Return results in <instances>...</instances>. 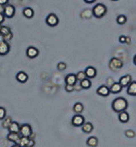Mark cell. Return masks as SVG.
<instances>
[{"label":"cell","instance_id":"6da1fadb","mask_svg":"<svg viewBox=\"0 0 136 147\" xmlns=\"http://www.w3.org/2000/svg\"><path fill=\"white\" fill-rule=\"evenodd\" d=\"M128 107V102L125 98H117L112 102V109L117 113L127 111Z\"/></svg>","mask_w":136,"mask_h":147},{"label":"cell","instance_id":"7a4b0ae2","mask_svg":"<svg viewBox=\"0 0 136 147\" xmlns=\"http://www.w3.org/2000/svg\"><path fill=\"white\" fill-rule=\"evenodd\" d=\"M91 12H92V16H94L97 19H101L107 13V7L102 3H98L93 7Z\"/></svg>","mask_w":136,"mask_h":147},{"label":"cell","instance_id":"3957f363","mask_svg":"<svg viewBox=\"0 0 136 147\" xmlns=\"http://www.w3.org/2000/svg\"><path fill=\"white\" fill-rule=\"evenodd\" d=\"M123 66V63L121 59L117 58H112L109 61V68L113 71H118L120 69H122Z\"/></svg>","mask_w":136,"mask_h":147},{"label":"cell","instance_id":"277c9868","mask_svg":"<svg viewBox=\"0 0 136 147\" xmlns=\"http://www.w3.org/2000/svg\"><path fill=\"white\" fill-rule=\"evenodd\" d=\"M19 134L23 138H30L31 134H33V131H32V128L29 124H23V125H21Z\"/></svg>","mask_w":136,"mask_h":147},{"label":"cell","instance_id":"5b68a950","mask_svg":"<svg viewBox=\"0 0 136 147\" xmlns=\"http://www.w3.org/2000/svg\"><path fill=\"white\" fill-rule=\"evenodd\" d=\"M58 22H59V20L58 18V16H56V14H49L48 16H47V18H46V24H48L49 26H51V27H54V26H56L58 24Z\"/></svg>","mask_w":136,"mask_h":147},{"label":"cell","instance_id":"8992f818","mask_svg":"<svg viewBox=\"0 0 136 147\" xmlns=\"http://www.w3.org/2000/svg\"><path fill=\"white\" fill-rule=\"evenodd\" d=\"M85 117L81 114H75L72 117V120H71V124L74 127H82L85 124Z\"/></svg>","mask_w":136,"mask_h":147},{"label":"cell","instance_id":"52a82bcc","mask_svg":"<svg viewBox=\"0 0 136 147\" xmlns=\"http://www.w3.org/2000/svg\"><path fill=\"white\" fill-rule=\"evenodd\" d=\"M16 14V8L11 4H8L6 6H4V12H3V15L5 18L7 19H12L13 17L15 16Z\"/></svg>","mask_w":136,"mask_h":147},{"label":"cell","instance_id":"ba28073f","mask_svg":"<svg viewBox=\"0 0 136 147\" xmlns=\"http://www.w3.org/2000/svg\"><path fill=\"white\" fill-rule=\"evenodd\" d=\"M39 56V50L36 47L30 46L26 49V57L28 59H35Z\"/></svg>","mask_w":136,"mask_h":147},{"label":"cell","instance_id":"9c48e42d","mask_svg":"<svg viewBox=\"0 0 136 147\" xmlns=\"http://www.w3.org/2000/svg\"><path fill=\"white\" fill-rule=\"evenodd\" d=\"M132 82V78L130 75H123L120 78V80H119V83H120L121 86L123 87V88H127L128 85Z\"/></svg>","mask_w":136,"mask_h":147},{"label":"cell","instance_id":"30bf717a","mask_svg":"<svg viewBox=\"0 0 136 147\" xmlns=\"http://www.w3.org/2000/svg\"><path fill=\"white\" fill-rule=\"evenodd\" d=\"M85 74L88 79H93L97 75V70L93 66H88L85 69Z\"/></svg>","mask_w":136,"mask_h":147},{"label":"cell","instance_id":"8fae6325","mask_svg":"<svg viewBox=\"0 0 136 147\" xmlns=\"http://www.w3.org/2000/svg\"><path fill=\"white\" fill-rule=\"evenodd\" d=\"M96 94L100 96L106 98V96H108L110 94V90H109V88L106 85H102V86H100L99 88L96 90Z\"/></svg>","mask_w":136,"mask_h":147},{"label":"cell","instance_id":"7c38bea8","mask_svg":"<svg viewBox=\"0 0 136 147\" xmlns=\"http://www.w3.org/2000/svg\"><path fill=\"white\" fill-rule=\"evenodd\" d=\"M21 136L19 133H9L8 136H7V139L14 144H18L21 140Z\"/></svg>","mask_w":136,"mask_h":147},{"label":"cell","instance_id":"4fadbf2b","mask_svg":"<svg viewBox=\"0 0 136 147\" xmlns=\"http://www.w3.org/2000/svg\"><path fill=\"white\" fill-rule=\"evenodd\" d=\"M77 78H76V74L70 73L65 76V84L71 85V86H75L77 84Z\"/></svg>","mask_w":136,"mask_h":147},{"label":"cell","instance_id":"5bb4252c","mask_svg":"<svg viewBox=\"0 0 136 147\" xmlns=\"http://www.w3.org/2000/svg\"><path fill=\"white\" fill-rule=\"evenodd\" d=\"M16 79H17V81L19 82V83L24 84V83H26V82L28 81V75H27L25 72L19 71V72H18V73H17Z\"/></svg>","mask_w":136,"mask_h":147},{"label":"cell","instance_id":"9a60e30c","mask_svg":"<svg viewBox=\"0 0 136 147\" xmlns=\"http://www.w3.org/2000/svg\"><path fill=\"white\" fill-rule=\"evenodd\" d=\"M10 52V44L8 42L0 43V56H6Z\"/></svg>","mask_w":136,"mask_h":147},{"label":"cell","instance_id":"2e32d148","mask_svg":"<svg viewBox=\"0 0 136 147\" xmlns=\"http://www.w3.org/2000/svg\"><path fill=\"white\" fill-rule=\"evenodd\" d=\"M109 90H110V94H119L122 92L123 87L121 86L119 82H115V83L109 88Z\"/></svg>","mask_w":136,"mask_h":147},{"label":"cell","instance_id":"e0dca14e","mask_svg":"<svg viewBox=\"0 0 136 147\" xmlns=\"http://www.w3.org/2000/svg\"><path fill=\"white\" fill-rule=\"evenodd\" d=\"M127 93V94H129V96H136V81H132L131 83L128 85Z\"/></svg>","mask_w":136,"mask_h":147},{"label":"cell","instance_id":"ac0fdd59","mask_svg":"<svg viewBox=\"0 0 136 147\" xmlns=\"http://www.w3.org/2000/svg\"><path fill=\"white\" fill-rule=\"evenodd\" d=\"M81 128H82L83 133H85V134H90L91 131H93V125L90 122H85V124H84Z\"/></svg>","mask_w":136,"mask_h":147},{"label":"cell","instance_id":"d6986e66","mask_svg":"<svg viewBox=\"0 0 136 147\" xmlns=\"http://www.w3.org/2000/svg\"><path fill=\"white\" fill-rule=\"evenodd\" d=\"M19 129H21V125L18 122H12L11 125L9 126L8 131L9 133H19Z\"/></svg>","mask_w":136,"mask_h":147},{"label":"cell","instance_id":"ffe728a7","mask_svg":"<svg viewBox=\"0 0 136 147\" xmlns=\"http://www.w3.org/2000/svg\"><path fill=\"white\" fill-rule=\"evenodd\" d=\"M119 121L121 123H127L129 121V114L127 111H123L119 113Z\"/></svg>","mask_w":136,"mask_h":147},{"label":"cell","instance_id":"44dd1931","mask_svg":"<svg viewBox=\"0 0 136 147\" xmlns=\"http://www.w3.org/2000/svg\"><path fill=\"white\" fill-rule=\"evenodd\" d=\"M86 145L90 147H96L98 145V138L96 136H90L86 140Z\"/></svg>","mask_w":136,"mask_h":147},{"label":"cell","instance_id":"7402d4cb","mask_svg":"<svg viewBox=\"0 0 136 147\" xmlns=\"http://www.w3.org/2000/svg\"><path fill=\"white\" fill-rule=\"evenodd\" d=\"M23 16L27 19H32L34 17V11L32 8H29V7H26L23 10Z\"/></svg>","mask_w":136,"mask_h":147},{"label":"cell","instance_id":"603a6c76","mask_svg":"<svg viewBox=\"0 0 136 147\" xmlns=\"http://www.w3.org/2000/svg\"><path fill=\"white\" fill-rule=\"evenodd\" d=\"M80 86L82 87V89H85V90L90 89V87H91V81H90V79L86 78V79H84V80H82L80 82Z\"/></svg>","mask_w":136,"mask_h":147},{"label":"cell","instance_id":"cb8c5ba5","mask_svg":"<svg viewBox=\"0 0 136 147\" xmlns=\"http://www.w3.org/2000/svg\"><path fill=\"white\" fill-rule=\"evenodd\" d=\"M73 111L75 112L76 114H81L82 112L84 111V105H83V103L77 102V103L74 104V106H73Z\"/></svg>","mask_w":136,"mask_h":147},{"label":"cell","instance_id":"d4e9b609","mask_svg":"<svg viewBox=\"0 0 136 147\" xmlns=\"http://www.w3.org/2000/svg\"><path fill=\"white\" fill-rule=\"evenodd\" d=\"M12 118L11 117H5V118L2 120V127H3L4 129H8L9 128V126L11 125V123H12Z\"/></svg>","mask_w":136,"mask_h":147},{"label":"cell","instance_id":"484cf974","mask_svg":"<svg viewBox=\"0 0 136 147\" xmlns=\"http://www.w3.org/2000/svg\"><path fill=\"white\" fill-rule=\"evenodd\" d=\"M10 32H12V31L9 26H0V35L5 36V35H7V34H9Z\"/></svg>","mask_w":136,"mask_h":147},{"label":"cell","instance_id":"4316f807","mask_svg":"<svg viewBox=\"0 0 136 147\" xmlns=\"http://www.w3.org/2000/svg\"><path fill=\"white\" fill-rule=\"evenodd\" d=\"M116 21H117V22L120 24V26H123V24H125V22H127V17H125V15H120V16L117 17Z\"/></svg>","mask_w":136,"mask_h":147},{"label":"cell","instance_id":"83f0119b","mask_svg":"<svg viewBox=\"0 0 136 147\" xmlns=\"http://www.w3.org/2000/svg\"><path fill=\"white\" fill-rule=\"evenodd\" d=\"M91 16H92V12L90 10H84L81 14V17L83 19H90Z\"/></svg>","mask_w":136,"mask_h":147},{"label":"cell","instance_id":"f1b7e54d","mask_svg":"<svg viewBox=\"0 0 136 147\" xmlns=\"http://www.w3.org/2000/svg\"><path fill=\"white\" fill-rule=\"evenodd\" d=\"M28 140H29V138H23V136H21V140H19V142L18 144L19 145V147H26L27 143H28Z\"/></svg>","mask_w":136,"mask_h":147},{"label":"cell","instance_id":"f546056e","mask_svg":"<svg viewBox=\"0 0 136 147\" xmlns=\"http://www.w3.org/2000/svg\"><path fill=\"white\" fill-rule=\"evenodd\" d=\"M76 78H77V80L79 82H81L82 80H84V79H86V74H85V71H79L77 74H76Z\"/></svg>","mask_w":136,"mask_h":147},{"label":"cell","instance_id":"4dcf8cb0","mask_svg":"<svg viewBox=\"0 0 136 147\" xmlns=\"http://www.w3.org/2000/svg\"><path fill=\"white\" fill-rule=\"evenodd\" d=\"M7 115V111L4 107L0 106V120H3V119L6 117Z\"/></svg>","mask_w":136,"mask_h":147},{"label":"cell","instance_id":"1f68e13d","mask_svg":"<svg viewBox=\"0 0 136 147\" xmlns=\"http://www.w3.org/2000/svg\"><path fill=\"white\" fill-rule=\"evenodd\" d=\"M58 70H59V71H64L66 69V67H67V65H66V63H58Z\"/></svg>","mask_w":136,"mask_h":147},{"label":"cell","instance_id":"d6a6232c","mask_svg":"<svg viewBox=\"0 0 136 147\" xmlns=\"http://www.w3.org/2000/svg\"><path fill=\"white\" fill-rule=\"evenodd\" d=\"M125 136H127V138H134L135 136L134 131H132V129H127V131H125Z\"/></svg>","mask_w":136,"mask_h":147},{"label":"cell","instance_id":"836d02e7","mask_svg":"<svg viewBox=\"0 0 136 147\" xmlns=\"http://www.w3.org/2000/svg\"><path fill=\"white\" fill-rule=\"evenodd\" d=\"M13 32H10L9 34H7V35H5L3 36V38H4V41L5 42H9L10 40H12L13 39Z\"/></svg>","mask_w":136,"mask_h":147},{"label":"cell","instance_id":"e575fe53","mask_svg":"<svg viewBox=\"0 0 136 147\" xmlns=\"http://www.w3.org/2000/svg\"><path fill=\"white\" fill-rule=\"evenodd\" d=\"M114 83H115V81H114L113 78H111V77H110V78H108L107 80H106V86H107L108 88H110V87L112 86Z\"/></svg>","mask_w":136,"mask_h":147},{"label":"cell","instance_id":"d590c367","mask_svg":"<svg viewBox=\"0 0 136 147\" xmlns=\"http://www.w3.org/2000/svg\"><path fill=\"white\" fill-rule=\"evenodd\" d=\"M65 91L67 92V93H72L73 91H75V90H74V86H71V85H66V86H65Z\"/></svg>","mask_w":136,"mask_h":147},{"label":"cell","instance_id":"8d00e7d4","mask_svg":"<svg viewBox=\"0 0 136 147\" xmlns=\"http://www.w3.org/2000/svg\"><path fill=\"white\" fill-rule=\"evenodd\" d=\"M35 146V140L32 138H29L28 140V143H27V146L26 147H34Z\"/></svg>","mask_w":136,"mask_h":147},{"label":"cell","instance_id":"74e56055","mask_svg":"<svg viewBox=\"0 0 136 147\" xmlns=\"http://www.w3.org/2000/svg\"><path fill=\"white\" fill-rule=\"evenodd\" d=\"M9 3V0H0V6H6Z\"/></svg>","mask_w":136,"mask_h":147},{"label":"cell","instance_id":"f35d334b","mask_svg":"<svg viewBox=\"0 0 136 147\" xmlns=\"http://www.w3.org/2000/svg\"><path fill=\"white\" fill-rule=\"evenodd\" d=\"M125 39H127V36L122 35V36H120V38H119V41H120L121 43H125Z\"/></svg>","mask_w":136,"mask_h":147},{"label":"cell","instance_id":"ab89813d","mask_svg":"<svg viewBox=\"0 0 136 147\" xmlns=\"http://www.w3.org/2000/svg\"><path fill=\"white\" fill-rule=\"evenodd\" d=\"M5 19H6V18L4 17V15H3V14H0V26H1V24L4 22Z\"/></svg>","mask_w":136,"mask_h":147},{"label":"cell","instance_id":"60d3db41","mask_svg":"<svg viewBox=\"0 0 136 147\" xmlns=\"http://www.w3.org/2000/svg\"><path fill=\"white\" fill-rule=\"evenodd\" d=\"M84 1H85L86 3H88V4H92V3H94L96 0H84Z\"/></svg>","mask_w":136,"mask_h":147},{"label":"cell","instance_id":"b9f144b4","mask_svg":"<svg viewBox=\"0 0 136 147\" xmlns=\"http://www.w3.org/2000/svg\"><path fill=\"white\" fill-rule=\"evenodd\" d=\"M3 12H4V7L0 6V14H3Z\"/></svg>","mask_w":136,"mask_h":147},{"label":"cell","instance_id":"7bdbcfd3","mask_svg":"<svg viewBox=\"0 0 136 147\" xmlns=\"http://www.w3.org/2000/svg\"><path fill=\"white\" fill-rule=\"evenodd\" d=\"M125 43H127V44L130 43V38H129V37H127V39H125Z\"/></svg>","mask_w":136,"mask_h":147},{"label":"cell","instance_id":"ee69618b","mask_svg":"<svg viewBox=\"0 0 136 147\" xmlns=\"http://www.w3.org/2000/svg\"><path fill=\"white\" fill-rule=\"evenodd\" d=\"M2 42H5L4 38H3V36H2V35H0V43H2Z\"/></svg>","mask_w":136,"mask_h":147},{"label":"cell","instance_id":"f6af8a7d","mask_svg":"<svg viewBox=\"0 0 136 147\" xmlns=\"http://www.w3.org/2000/svg\"><path fill=\"white\" fill-rule=\"evenodd\" d=\"M133 63H134L135 65H136V55L134 56V58H133Z\"/></svg>","mask_w":136,"mask_h":147},{"label":"cell","instance_id":"bcb514c9","mask_svg":"<svg viewBox=\"0 0 136 147\" xmlns=\"http://www.w3.org/2000/svg\"><path fill=\"white\" fill-rule=\"evenodd\" d=\"M12 147H19V144H14Z\"/></svg>","mask_w":136,"mask_h":147},{"label":"cell","instance_id":"7dc6e473","mask_svg":"<svg viewBox=\"0 0 136 147\" xmlns=\"http://www.w3.org/2000/svg\"><path fill=\"white\" fill-rule=\"evenodd\" d=\"M112 1H118V0H112Z\"/></svg>","mask_w":136,"mask_h":147}]
</instances>
